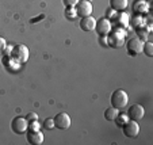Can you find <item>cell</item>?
Returning a JSON list of instances; mask_svg holds the SVG:
<instances>
[{"mask_svg":"<svg viewBox=\"0 0 153 145\" xmlns=\"http://www.w3.org/2000/svg\"><path fill=\"white\" fill-rule=\"evenodd\" d=\"M106 38H107V46L119 49V48H122L125 45L126 31L122 27H115V29H111V31L106 35Z\"/></svg>","mask_w":153,"mask_h":145,"instance_id":"1","label":"cell"},{"mask_svg":"<svg viewBox=\"0 0 153 145\" xmlns=\"http://www.w3.org/2000/svg\"><path fill=\"white\" fill-rule=\"evenodd\" d=\"M29 54H30L29 48H27L26 45L18 44V45H15V46H12L10 57L16 61L18 64H25V62H27V60H29Z\"/></svg>","mask_w":153,"mask_h":145,"instance_id":"2","label":"cell"},{"mask_svg":"<svg viewBox=\"0 0 153 145\" xmlns=\"http://www.w3.org/2000/svg\"><path fill=\"white\" fill-rule=\"evenodd\" d=\"M111 102V107L117 109V110H122L127 106V102H129V96H127V92L123 90H115L113 92L110 98Z\"/></svg>","mask_w":153,"mask_h":145,"instance_id":"3","label":"cell"},{"mask_svg":"<svg viewBox=\"0 0 153 145\" xmlns=\"http://www.w3.org/2000/svg\"><path fill=\"white\" fill-rule=\"evenodd\" d=\"M92 11H94V7L90 0H79L77 4L75 6L76 16H79V18L90 16L92 14Z\"/></svg>","mask_w":153,"mask_h":145,"instance_id":"4","label":"cell"},{"mask_svg":"<svg viewBox=\"0 0 153 145\" xmlns=\"http://www.w3.org/2000/svg\"><path fill=\"white\" fill-rule=\"evenodd\" d=\"M142 48H144V41L140 39L138 37H134V38H130L129 41L126 42V49L127 53L130 56H138L140 53H142Z\"/></svg>","mask_w":153,"mask_h":145,"instance_id":"5","label":"cell"},{"mask_svg":"<svg viewBox=\"0 0 153 145\" xmlns=\"http://www.w3.org/2000/svg\"><path fill=\"white\" fill-rule=\"evenodd\" d=\"M11 130L16 134H25L29 130V121L25 117H15L11 122Z\"/></svg>","mask_w":153,"mask_h":145,"instance_id":"6","label":"cell"},{"mask_svg":"<svg viewBox=\"0 0 153 145\" xmlns=\"http://www.w3.org/2000/svg\"><path fill=\"white\" fill-rule=\"evenodd\" d=\"M53 121H54V128H57L58 130H67L71 128V123H72L69 114L67 113H58L53 118Z\"/></svg>","mask_w":153,"mask_h":145,"instance_id":"7","label":"cell"},{"mask_svg":"<svg viewBox=\"0 0 153 145\" xmlns=\"http://www.w3.org/2000/svg\"><path fill=\"white\" fill-rule=\"evenodd\" d=\"M122 132H123V134L126 137H129V138H134V137H137V136H138V133H140L138 122L129 119V121H127L126 123L122 126Z\"/></svg>","mask_w":153,"mask_h":145,"instance_id":"8","label":"cell"},{"mask_svg":"<svg viewBox=\"0 0 153 145\" xmlns=\"http://www.w3.org/2000/svg\"><path fill=\"white\" fill-rule=\"evenodd\" d=\"M113 26H111V20L107 18H100L99 20H96V26H95V31L98 33L102 37H106L108 33L111 31Z\"/></svg>","mask_w":153,"mask_h":145,"instance_id":"9","label":"cell"},{"mask_svg":"<svg viewBox=\"0 0 153 145\" xmlns=\"http://www.w3.org/2000/svg\"><path fill=\"white\" fill-rule=\"evenodd\" d=\"M127 117H129V119H131V121H141L142 118H144L145 115V109L142 107L141 105H131L129 107V110H127Z\"/></svg>","mask_w":153,"mask_h":145,"instance_id":"10","label":"cell"},{"mask_svg":"<svg viewBox=\"0 0 153 145\" xmlns=\"http://www.w3.org/2000/svg\"><path fill=\"white\" fill-rule=\"evenodd\" d=\"M26 140L31 145H42L43 141H45V136L41 130H27Z\"/></svg>","mask_w":153,"mask_h":145,"instance_id":"11","label":"cell"},{"mask_svg":"<svg viewBox=\"0 0 153 145\" xmlns=\"http://www.w3.org/2000/svg\"><path fill=\"white\" fill-rule=\"evenodd\" d=\"M79 26L83 31L85 33H91L95 30L96 26V19L94 16H85V18H80V22H79Z\"/></svg>","mask_w":153,"mask_h":145,"instance_id":"12","label":"cell"},{"mask_svg":"<svg viewBox=\"0 0 153 145\" xmlns=\"http://www.w3.org/2000/svg\"><path fill=\"white\" fill-rule=\"evenodd\" d=\"M133 11L138 15H144L149 12V3L146 0H136L133 3Z\"/></svg>","mask_w":153,"mask_h":145,"instance_id":"13","label":"cell"},{"mask_svg":"<svg viewBox=\"0 0 153 145\" xmlns=\"http://www.w3.org/2000/svg\"><path fill=\"white\" fill-rule=\"evenodd\" d=\"M113 20H114V22H117L118 27H122V29H125V27L129 26V22H130L129 15H127L126 12H123V11L117 12V14L114 15Z\"/></svg>","mask_w":153,"mask_h":145,"instance_id":"14","label":"cell"},{"mask_svg":"<svg viewBox=\"0 0 153 145\" xmlns=\"http://www.w3.org/2000/svg\"><path fill=\"white\" fill-rule=\"evenodd\" d=\"M129 6V0H110V8L114 11H125Z\"/></svg>","mask_w":153,"mask_h":145,"instance_id":"15","label":"cell"},{"mask_svg":"<svg viewBox=\"0 0 153 145\" xmlns=\"http://www.w3.org/2000/svg\"><path fill=\"white\" fill-rule=\"evenodd\" d=\"M144 26H146V19H145L142 15L136 14L133 18H131V27H133L134 30L141 29V27H144Z\"/></svg>","mask_w":153,"mask_h":145,"instance_id":"16","label":"cell"},{"mask_svg":"<svg viewBox=\"0 0 153 145\" xmlns=\"http://www.w3.org/2000/svg\"><path fill=\"white\" fill-rule=\"evenodd\" d=\"M127 121H129V117H127L126 113H118L117 114V117H115V119H114V122L117 123L118 128H122Z\"/></svg>","mask_w":153,"mask_h":145,"instance_id":"17","label":"cell"},{"mask_svg":"<svg viewBox=\"0 0 153 145\" xmlns=\"http://www.w3.org/2000/svg\"><path fill=\"white\" fill-rule=\"evenodd\" d=\"M119 111L117 110V109H114V107L106 109V111H104V119H107V121H114Z\"/></svg>","mask_w":153,"mask_h":145,"instance_id":"18","label":"cell"},{"mask_svg":"<svg viewBox=\"0 0 153 145\" xmlns=\"http://www.w3.org/2000/svg\"><path fill=\"white\" fill-rule=\"evenodd\" d=\"M136 33H137V37L145 42L148 35H149V29H146V26H144V27H141V29H136Z\"/></svg>","mask_w":153,"mask_h":145,"instance_id":"19","label":"cell"},{"mask_svg":"<svg viewBox=\"0 0 153 145\" xmlns=\"http://www.w3.org/2000/svg\"><path fill=\"white\" fill-rule=\"evenodd\" d=\"M142 52L148 56V57H153V44L149 41H145L144 42V48H142Z\"/></svg>","mask_w":153,"mask_h":145,"instance_id":"20","label":"cell"},{"mask_svg":"<svg viewBox=\"0 0 153 145\" xmlns=\"http://www.w3.org/2000/svg\"><path fill=\"white\" fill-rule=\"evenodd\" d=\"M42 126L45 130H52V129H54V121H53V118H46L43 121Z\"/></svg>","mask_w":153,"mask_h":145,"instance_id":"21","label":"cell"},{"mask_svg":"<svg viewBox=\"0 0 153 145\" xmlns=\"http://www.w3.org/2000/svg\"><path fill=\"white\" fill-rule=\"evenodd\" d=\"M65 15H67L69 19H73V18H76L75 7H67V8H65Z\"/></svg>","mask_w":153,"mask_h":145,"instance_id":"22","label":"cell"},{"mask_svg":"<svg viewBox=\"0 0 153 145\" xmlns=\"http://www.w3.org/2000/svg\"><path fill=\"white\" fill-rule=\"evenodd\" d=\"M39 128H41V125H39V122H38V119L37 121L29 122V130H39Z\"/></svg>","mask_w":153,"mask_h":145,"instance_id":"23","label":"cell"},{"mask_svg":"<svg viewBox=\"0 0 153 145\" xmlns=\"http://www.w3.org/2000/svg\"><path fill=\"white\" fill-rule=\"evenodd\" d=\"M25 118H26L29 122H31V121H37V119H38V114H37V113H34V111H30V113L27 114V115L25 117Z\"/></svg>","mask_w":153,"mask_h":145,"instance_id":"24","label":"cell"},{"mask_svg":"<svg viewBox=\"0 0 153 145\" xmlns=\"http://www.w3.org/2000/svg\"><path fill=\"white\" fill-rule=\"evenodd\" d=\"M79 0H62V4L65 6V8L67 7H75L76 4H77Z\"/></svg>","mask_w":153,"mask_h":145,"instance_id":"25","label":"cell"},{"mask_svg":"<svg viewBox=\"0 0 153 145\" xmlns=\"http://www.w3.org/2000/svg\"><path fill=\"white\" fill-rule=\"evenodd\" d=\"M6 48H7V42H6V39H4L3 37H0V54H3L4 50H6Z\"/></svg>","mask_w":153,"mask_h":145,"instance_id":"26","label":"cell"}]
</instances>
